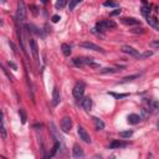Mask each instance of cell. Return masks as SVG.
I'll return each instance as SVG.
<instances>
[{
  "label": "cell",
  "mask_w": 159,
  "mask_h": 159,
  "mask_svg": "<svg viewBox=\"0 0 159 159\" xmlns=\"http://www.w3.org/2000/svg\"><path fill=\"white\" fill-rule=\"evenodd\" d=\"M72 93L75 98H82L83 93H85V83L83 82H77L76 85H75L73 90H72Z\"/></svg>",
  "instance_id": "4"
},
{
  "label": "cell",
  "mask_w": 159,
  "mask_h": 159,
  "mask_svg": "<svg viewBox=\"0 0 159 159\" xmlns=\"http://www.w3.org/2000/svg\"><path fill=\"white\" fill-rule=\"evenodd\" d=\"M0 135L3 138H6V128H5V124H4V113L3 111H0Z\"/></svg>",
  "instance_id": "11"
},
{
  "label": "cell",
  "mask_w": 159,
  "mask_h": 159,
  "mask_svg": "<svg viewBox=\"0 0 159 159\" xmlns=\"http://www.w3.org/2000/svg\"><path fill=\"white\" fill-rule=\"evenodd\" d=\"M116 72H118V70H115L112 67H106V69L101 70V73H116Z\"/></svg>",
  "instance_id": "28"
},
{
  "label": "cell",
  "mask_w": 159,
  "mask_h": 159,
  "mask_svg": "<svg viewBox=\"0 0 159 159\" xmlns=\"http://www.w3.org/2000/svg\"><path fill=\"white\" fill-rule=\"evenodd\" d=\"M59 148H60V143H59V142H55V146H54V148H52L51 153L49 154V157H47V158L50 159V158H52V157H54L55 154H56V152H57V150H59Z\"/></svg>",
  "instance_id": "24"
},
{
  "label": "cell",
  "mask_w": 159,
  "mask_h": 159,
  "mask_svg": "<svg viewBox=\"0 0 159 159\" xmlns=\"http://www.w3.org/2000/svg\"><path fill=\"white\" fill-rule=\"evenodd\" d=\"M60 20H61V18H60V15H54V16L51 18V21H52V22H59Z\"/></svg>",
  "instance_id": "35"
},
{
  "label": "cell",
  "mask_w": 159,
  "mask_h": 159,
  "mask_svg": "<svg viewBox=\"0 0 159 159\" xmlns=\"http://www.w3.org/2000/svg\"><path fill=\"white\" fill-rule=\"evenodd\" d=\"M122 52H124V54H128V55H131V56H133V57H138L139 54H138V51L135 50V49H133L132 46H128V45H124V46H122Z\"/></svg>",
  "instance_id": "9"
},
{
  "label": "cell",
  "mask_w": 159,
  "mask_h": 159,
  "mask_svg": "<svg viewBox=\"0 0 159 159\" xmlns=\"http://www.w3.org/2000/svg\"><path fill=\"white\" fill-rule=\"evenodd\" d=\"M7 65H9V66H10L13 70H18V66H16V63H14L13 61H9V62H7Z\"/></svg>",
  "instance_id": "37"
},
{
  "label": "cell",
  "mask_w": 159,
  "mask_h": 159,
  "mask_svg": "<svg viewBox=\"0 0 159 159\" xmlns=\"http://www.w3.org/2000/svg\"><path fill=\"white\" fill-rule=\"evenodd\" d=\"M26 29H29V31H31V32H34V34H36V35H39V36H41V37H44L45 35L42 34V30L41 29H39V28H36L35 25H32V24H28L26 25Z\"/></svg>",
  "instance_id": "13"
},
{
  "label": "cell",
  "mask_w": 159,
  "mask_h": 159,
  "mask_svg": "<svg viewBox=\"0 0 159 159\" xmlns=\"http://www.w3.org/2000/svg\"><path fill=\"white\" fill-rule=\"evenodd\" d=\"M66 4H67L66 0H59V1H56L55 7H56V9H62V7L66 6Z\"/></svg>",
  "instance_id": "27"
},
{
  "label": "cell",
  "mask_w": 159,
  "mask_h": 159,
  "mask_svg": "<svg viewBox=\"0 0 159 159\" xmlns=\"http://www.w3.org/2000/svg\"><path fill=\"white\" fill-rule=\"evenodd\" d=\"M60 101H61V96H60L59 88H57V87H55L54 91H52V104L56 107V106L60 103Z\"/></svg>",
  "instance_id": "12"
},
{
  "label": "cell",
  "mask_w": 159,
  "mask_h": 159,
  "mask_svg": "<svg viewBox=\"0 0 159 159\" xmlns=\"http://www.w3.org/2000/svg\"><path fill=\"white\" fill-rule=\"evenodd\" d=\"M122 22L126 25H141V21H139L138 19H134V18H123Z\"/></svg>",
  "instance_id": "15"
},
{
  "label": "cell",
  "mask_w": 159,
  "mask_h": 159,
  "mask_svg": "<svg viewBox=\"0 0 159 159\" xmlns=\"http://www.w3.org/2000/svg\"><path fill=\"white\" fill-rule=\"evenodd\" d=\"M80 3H81V0H73V1H71V3L69 4V9H70V10H73L75 6L78 5Z\"/></svg>",
  "instance_id": "30"
},
{
  "label": "cell",
  "mask_w": 159,
  "mask_h": 159,
  "mask_svg": "<svg viewBox=\"0 0 159 159\" xmlns=\"http://www.w3.org/2000/svg\"><path fill=\"white\" fill-rule=\"evenodd\" d=\"M147 21H148V24L152 26L153 29L159 30V24H158V19H157V16H148V18H147Z\"/></svg>",
  "instance_id": "16"
},
{
  "label": "cell",
  "mask_w": 159,
  "mask_h": 159,
  "mask_svg": "<svg viewBox=\"0 0 159 159\" xmlns=\"http://www.w3.org/2000/svg\"><path fill=\"white\" fill-rule=\"evenodd\" d=\"M16 18L20 22H24L26 19V6L24 1H19L18 3V11H16Z\"/></svg>",
  "instance_id": "2"
},
{
  "label": "cell",
  "mask_w": 159,
  "mask_h": 159,
  "mask_svg": "<svg viewBox=\"0 0 159 159\" xmlns=\"http://www.w3.org/2000/svg\"><path fill=\"white\" fill-rule=\"evenodd\" d=\"M0 67H1V69H3V71H4V72H5L6 73V76L7 77H9V80H10V81H14V76H13V75H10L9 72H7V70L5 69V67H4L3 65H1V63H0Z\"/></svg>",
  "instance_id": "33"
},
{
  "label": "cell",
  "mask_w": 159,
  "mask_h": 159,
  "mask_svg": "<svg viewBox=\"0 0 159 159\" xmlns=\"http://www.w3.org/2000/svg\"><path fill=\"white\" fill-rule=\"evenodd\" d=\"M9 45L11 46V49H13V52H14V54H16V47H15V45L11 42V41H9Z\"/></svg>",
  "instance_id": "40"
},
{
  "label": "cell",
  "mask_w": 159,
  "mask_h": 159,
  "mask_svg": "<svg viewBox=\"0 0 159 159\" xmlns=\"http://www.w3.org/2000/svg\"><path fill=\"white\" fill-rule=\"evenodd\" d=\"M83 156H85V153H83L82 147H80V144H75L72 149V157L75 159H81L83 158Z\"/></svg>",
  "instance_id": "8"
},
{
  "label": "cell",
  "mask_w": 159,
  "mask_h": 159,
  "mask_svg": "<svg viewBox=\"0 0 159 159\" xmlns=\"http://www.w3.org/2000/svg\"><path fill=\"white\" fill-rule=\"evenodd\" d=\"M148 159H154V157H153V154H149V156H148Z\"/></svg>",
  "instance_id": "42"
},
{
  "label": "cell",
  "mask_w": 159,
  "mask_h": 159,
  "mask_svg": "<svg viewBox=\"0 0 159 159\" xmlns=\"http://www.w3.org/2000/svg\"><path fill=\"white\" fill-rule=\"evenodd\" d=\"M141 116H138V115H135V113H132V115H129L127 117V121H128V123L129 124H137L141 122Z\"/></svg>",
  "instance_id": "14"
},
{
  "label": "cell",
  "mask_w": 159,
  "mask_h": 159,
  "mask_svg": "<svg viewBox=\"0 0 159 159\" xmlns=\"http://www.w3.org/2000/svg\"><path fill=\"white\" fill-rule=\"evenodd\" d=\"M80 46L83 47V49H87V50H93V51H100V52H104V50L102 49L101 46L93 44V42H90V41H86V42H81Z\"/></svg>",
  "instance_id": "6"
},
{
  "label": "cell",
  "mask_w": 159,
  "mask_h": 159,
  "mask_svg": "<svg viewBox=\"0 0 159 159\" xmlns=\"http://www.w3.org/2000/svg\"><path fill=\"white\" fill-rule=\"evenodd\" d=\"M60 127H61V131L63 133H69L72 128V119L70 117H63L61 119V123H60Z\"/></svg>",
  "instance_id": "3"
},
{
  "label": "cell",
  "mask_w": 159,
  "mask_h": 159,
  "mask_svg": "<svg viewBox=\"0 0 159 159\" xmlns=\"http://www.w3.org/2000/svg\"><path fill=\"white\" fill-rule=\"evenodd\" d=\"M81 106L86 109V111H90L91 107H92V100H91L90 97H85L81 102Z\"/></svg>",
  "instance_id": "17"
},
{
  "label": "cell",
  "mask_w": 159,
  "mask_h": 159,
  "mask_svg": "<svg viewBox=\"0 0 159 159\" xmlns=\"http://www.w3.org/2000/svg\"><path fill=\"white\" fill-rule=\"evenodd\" d=\"M133 135V131H123V132H119V137H122V138H129V137H132Z\"/></svg>",
  "instance_id": "23"
},
{
  "label": "cell",
  "mask_w": 159,
  "mask_h": 159,
  "mask_svg": "<svg viewBox=\"0 0 159 159\" xmlns=\"http://www.w3.org/2000/svg\"><path fill=\"white\" fill-rule=\"evenodd\" d=\"M19 115H20V118H21V123L25 124L26 123V119H28V117H26V113H25V111L22 108L19 109Z\"/></svg>",
  "instance_id": "25"
},
{
  "label": "cell",
  "mask_w": 159,
  "mask_h": 159,
  "mask_svg": "<svg viewBox=\"0 0 159 159\" xmlns=\"http://www.w3.org/2000/svg\"><path fill=\"white\" fill-rule=\"evenodd\" d=\"M92 119H93L94 124H96V128H97L98 131H101V129H103V128H104V126H106V124H104V122H103V121H102V119L97 118V117H93Z\"/></svg>",
  "instance_id": "19"
},
{
  "label": "cell",
  "mask_w": 159,
  "mask_h": 159,
  "mask_svg": "<svg viewBox=\"0 0 159 159\" xmlns=\"http://www.w3.org/2000/svg\"><path fill=\"white\" fill-rule=\"evenodd\" d=\"M117 28V24L113 20H103V21H100L96 24V28L94 30H98L100 32H104L106 30H109V29H116Z\"/></svg>",
  "instance_id": "1"
},
{
  "label": "cell",
  "mask_w": 159,
  "mask_h": 159,
  "mask_svg": "<svg viewBox=\"0 0 159 159\" xmlns=\"http://www.w3.org/2000/svg\"><path fill=\"white\" fill-rule=\"evenodd\" d=\"M142 113H143V117H144V118H147V117H148V115H149V109L142 108Z\"/></svg>",
  "instance_id": "36"
},
{
  "label": "cell",
  "mask_w": 159,
  "mask_h": 159,
  "mask_svg": "<svg viewBox=\"0 0 159 159\" xmlns=\"http://www.w3.org/2000/svg\"><path fill=\"white\" fill-rule=\"evenodd\" d=\"M72 62H73L75 66H76V67H80V69L85 67V63H83V61H82V57H76V59H73Z\"/></svg>",
  "instance_id": "21"
},
{
  "label": "cell",
  "mask_w": 159,
  "mask_h": 159,
  "mask_svg": "<svg viewBox=\"0 0 159 159\" xmlns=\"http://www.w3.org/2000/svg\"><path fill=\"white\" fill-rule=\"evenodd\" d=\"M133 34H143L144 32V29L143 28H137V29H133V30H131Z\"/></svg>",
  "instance_id": "34"
},
{
  "label": "cell",
  "mask_w": 159,
  "mask_h": 159,
  "mask_svg": "<svg viewBox=\"0 0 159 159\" xmlns=\"http://www.w3.org/2000/svg\"><path fill=\"white\" fill-rule=\"evenodd\" d=\"M77 133L80 135V139H82L85 143H88V144H90V143H91V137H90V134L87 133V131L82 126L77 127Z\"/></svg>",
  "instance_id": "7"
},
{
  "label": "cell",
  "mask_w": 159,
  "mask_h": 159,
  "mask_svg": "<svg viewBox=\"0 0 159 159\" xmlns=\"http://www.w3.org/2000/svg\"><path fill=\"white\" fill-rule=\"evenodd\" d=\"M158 45H159V44H158V41H154V42L150 44V46H153L154 49H157V47H158Z\"/></svg>",
  "instance_id": "41"
},
{
  "label": "cell",
  "mask_w": 159,
  "mask_h": 159,
  "mask_svg": "<svg viewBox=\"0 0 159 159\" xmlns=\"http://www.w3.org/2000/svg\"><path fill=\"white\" fill-rule=\"evenodd\" d=\"M152 109H153L154 112H156L157 109H158V102H157V101H154L153 103H152Z\"/></svg>",
  "instance_id": "39"
},
{
  "label": "cell",
  "mask_w": 159,
  "mask_h": 159,
  "mask_svg": "<svg viewBox=\"0 0 159 159\" xmlns=\"http://www.w3.org/2000/svg\"><path fill=\"white\" fill-rule=\"evenodd\" d=\"M129 146L128 142L124 141H113L111 144H109V149H118V148H124V147Z\"/></svg>",
  "instance_id": "10"
},
{
  "label": "cell",
  "mask_w": 159,
  "mask_h": 159,
  "mask_svg": "<svg viewBox=\"0 0 159 159\" xmlns=\"http://www.w3.org/2000/svg\"><path fill=\"white\" fill-rule=\"evenodd\" d=\"M141 11H142V14H143V16H144L146 19L148 18V16H150V6L147 4L146 1H143V6H142V9H141Z\"/></svg>",
  "instance_id": "18"
},
{
  "label": "cell",
  "mask_w": 159,
  "mask_h": 159,
  "mask_svg": "<svg viewBox=\"0 0 159 159\" xmlns=\"http://www.w3.org/2000/svg\"><path fill=\"white\" fill-rule=\"evenodd\" d=\"M61 50H62V54L65 56H70L71 55V46L69 44H62Z\"/></svg>",
  "instance_id": "20"
},
{
  "label": "cell",
  "mask_w": 159,
  "mask_h": 159,
  "mask_svg": "<svg viewBox=\"0 0 159 159\" xmlns=\"http://www.w3.org/2000/svg\"><path fill=\"white\" fill-rule=\"evenodd\" d=\"M29 45H30V50H31V54L34 56V60H35V61H39V47H37L36 40L34 39V37H30Z\"/></svg>",
  "instance_id": "5"
},
{
  "label": "cell",
  "mask_w": 159,
  "mask_h": 159,
  "mask_svg": "<svg viewBox=\"0 0 159 159\" xmlns=\"http://www.w3.org/2000/svg\"><path fill=\"white\" fill-rule=\"evenodd\" d=\"M139 77V75L137 73V75H131V76H127V77H124L122 81H119L118 82V85L119 83H126V82H129V81H133V80H135V78H138Z\"/></svg>",
  "instance_id": "22"
},
{
  "label": "cell",
  "mask_w": 159,
  "mask_h": 159,
  "mask_svg": "<svg viewBox=\"0 0 159 159\" xmlns=\"http://www.w3.org/2000/svg\"><path fill=\"white\" fill-rule=\"evenodd\" d=\"M108 94H111V96H113L115 98H123V97H127V96H129L128 93H113V92H108Z\"/></svg>",
  "instance_id": "29"
},
{
  "label": "cell",
  "mask_w": 159,
  "mask_h": 159,
  "mask_svg": "<svg viewBox=\"0 0 159 159\" xmlns=\"http://www.w3.org/2000/svg\"><path fill=\"white\" fill-rule=\"evenodd\" d=\"M152 55H153V51H146V52H143L142 55H139L138 59H146V57H149V56H152Z\"/></svg>",
  "instance_id": "32"
},
{
  "label": "cell",
  "mask_w": 159,
  "mask_h": 159,
  "mask_svg": "<svg viewBox=\"0 0 159 159\" xmlns=\"http://www.w3.org/2000/svg\"><path fill=\"white\" fill-rule=\"evenodd\" d=\"M0 25H3V20H1V19H0Z\"/></svg>",
  "instance_id": "44"
},
{
  "label": "cell",
  "mask_w": 159,
  "mask_h": 159,
  "mask_svg": "<svg viewBox=\"0 0 159 159\" xmlns=\"http://www.w3.org/2000/svg\"><path fill=\"white\" fill-rule=\"evenodd\" d=\"M121 11H122L121 9H116L115 11H112V13H111V16H116V15H119Z\"/></svg>",
  "instance_id": "38"
},
{
  "label": "cell",
  "mask_w": 159,
  "mask_h": 159,
  "mask_svg": "<svg viewBox=\"0 0 159 159\" xmlns=\"http://www.w3.org/2000/svg\"><path fill=\"white\" fill-rule=\"evenodd\" d=\"M109 159H116V157L115 156H111V157H109Z\"/></svg>",
  "instance_id": "43"
},
{
  "label": "cell",
  "mask_w": 159,
  "mask_h": 159,
  "mask_svg": "<svg viewBox=\"0 0 159 159\" xmlns=\"http://www.w3.org/2000/svg\"><path fill=\"white\" fill-rule=\"evenodd\" d=\"M103 6L106 7H116V9H119V5L115 1H104L103 3Z\"/></svg>",
  "instance_id": "26"
},
{
  "label": "cell",
  "mask_w": 159,
  "mask_h": 159,
  "mask_svg": "<svg viewBox=\"0 0 159 159\" xmlns=\"http://www.w3.org/2000/svg\"><path fill=\"white\" fill-rule=\"evenodd\" d=\"M30 10H31L34 16H37V15H39V9H37L36 5H30Z\"/></svg>",
  "instance_id": "31"
}]
</instances>
